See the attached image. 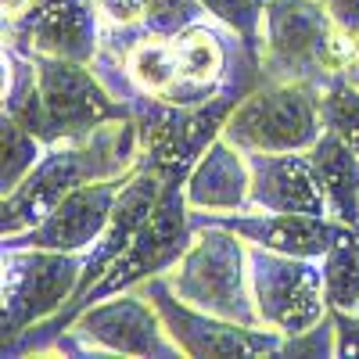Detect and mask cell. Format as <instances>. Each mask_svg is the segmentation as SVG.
Instances as JSON below:
<instances>
[{
  "label": "cell",
  "mask_w": 359,
  "mask_h": 359,
  "mask_svg": "<svg viewBox=\"0 0 359 359\" xmlns=\"http://www.w3.org/2000/svg\"><path fill=\"white\" fill-rule=\"evenodd\" d=\"M252 208L259 212H309L331 216L309 151H252Z\"/></svg>",
  "instance_id": "cell-13"
},
{
  "label": "cell",
  "mask_w": 359,
  "mask_h": 359,
  "mask_svg": "<svg viewBox=\"0 0 359 359\" xmlns=\"http://www.w3.org/2000/svg\"><path fill=\"white\" fill-rule=\"evenodd\" d=\"M309 158L320 180V191L327 198L331 219L359 226V155L338 133L323 130L320 140L309 147Z\"/></svg>",
  "instance_id": "cell-15"
},
{
  "label": "cell",
  "mask_w": 359,
  "mask_h": 359,
  "mask_svg": "<svg viewBox=\"0 0 359 359\" xmlns=\"http://www.w3.org/2000/svg\"><path fill=\"white\" fill-rule=\"evenodd\" d=\"M327 8H331L334 22L345 29V33L359 36V0H327Z\"/></svg>",
  "instance_id": "cell-24"
},
{
  "label": "cell",
  "mask_w": 359,
  "mask_h": 359,
  "mask_svg": "<svg viewBox=\"0 0 359 359\" xmlns=\"http://www.w3.org/2000/svg\"><path fill=\"white\" fill-rule=\"evenodd\" d=\"M101 11L97 0H33L22 18L4 22L8 47L22 54L69 57L90 65L101 50Z\"/></svg>",
  "instance_id": "cell-10"
},
{
  "label": "cell",
  "mask_w": 359,
  "mask_h": 359,
  "mask_svg": "<svg viewBox=\"0 0 359 359\" xmlns=\"http://www.w3.org/2000/svg\"><path fill=\"white\" fill-rule=\"evenodd\" d=\"M248 277L262 327L284 338L309 331L331 313L323 294L320 259H298L248 245Z\"/></svg>",
  "instance_id": "cell-6"
},
{
  "label": "cell",
  "mask_w": 359,
  "mask_h": 359,
  "mask_svg": "<svg viewBox=\"0 0 359 359\" xmlns=\"http://www.w3.org/2000/svg\"><path fill=\"white\" fill-rule=\"evenodd\" d=\"M191 226H226L255 248L298 259H323L338 233V219L331 216L259 212V208H248V212H194L191 208Z\"/></svg>",
  "instance_id": "cell-12"
},
{
  "label": "cell",
  "mask_w": 359,
  "mask_h": 359,
  "mask_svg": "<svg viewBox=\"0 0 359 359\" xmlns=\"http://www.w3.org/2000/svg\"><path fill=\"white\" fill-rule=\"evenodd\" d=\"M0 144H4V169H0V184H4V194H11L22 180L33 172V165L43 158L47 144L36 133H29L18 118H11V115H4Z\"/></svg>",
  "instance_id": "cell-18"
},
{
  "label": "cell",
  "mask_w": 359,
  "mask_h": 359,
  "mask_svg": "<svg viewBox=\"0 0 359 359\" xmlns=\"http://www.w3.org/2000/svg\"><path fill=\"white\" fill-rule=\"evenodd\" d=\"M83 252L54 248H4V345L25 334L33 323L57 316L79 287Z\"/></svg>",
  "instance_id": "cell-5"
},
{
  "label": "cell",
  "mask_w": 359,
  "mask_h": 359,
  "mask_svg": "<svg viewBox=\"0 0 359 359\" xmlns=\"http://www.w3.org/2000/svg\"><path fill=\"white\" fill-rule=\"evenodd\" d=\"M359 65V36L334 22L327 0H269L262 15L266 79L323 86Z\"/></svg>",
  "instance_id": "cell-2"
},
{
  "label": "cell",
  "mask_w": 359,
  "mask_h": 359,
  "mask_svg": "<svg viewBox=\"0 0 359 359\" xmlns=\"http://www.w3.org/2000/svg\"><path fill=\"white\" fill-rule=\"evenodd\" d=\"M208 11L201 8V0H147L144 8V29L158 36H176L184 33L187 25L201 22Z\"/></svg>",
  "instance_id": "cell-20"
},
{
  "label": "cell",
  "mask_w": 359,
  "mask_h": 359,
  "mask_svg": "<svg viewBox=\"0 0 359 359\" xmlns=\"http://www.w3.org/2000/svg\"><path fill=\"white\" fill-rule=\"evenodd\" d=\"M348 79H352V83H355V86H359V65H355V69H352V72H348Z\"/></svg>",
  "instance_id": "cell-25"
},
{
  "label": "cell",
  "mask_w": 359,
  "mask_h": 359,
  "mask_svg": "<svg viewBox=\"0 0 359 359\" xmlns=\"http://www.w3.org/2000/svg\"><path fill=\"white\" fill-rule=\"evenodd\" d=\"M338 331V355H359V309H331Z\"/></svg>",
  "instance_id": "cell-23"
},
{
  "label": "cell",
  "mask_w": 359,
  "mask_h": 359,
  "mask_svg": "<svg viewBox=\"0 0 359 359\" xmlns=\"http://www.w3.org/2000/svg\"><path fill=\"white\" fill-rule=\"evenodd\" d=\"M144 8H147V0H97L101 22L111 25V29L140 25V22H144Z\"/></svg>",
  "instance_id": "cell-22"
},
{
  "label": "cell",
  "mask_w": 359,
  "mask_h": 359,
  "mask_svg": "<svg viewBox=\"0 0 359 359\" xmlns=\"http://www.w3.org/2000/svg\"><path fill=\"white\" fill-rule=\"evenodd\" d=\"M72 327L86 341L90 355H184L169 338L158 306L140 287L86 306Z\"/></svg>",
  "instance_id": "cell-9"
},
{
  "label": "cell",
  "mask_w": 359,
  "mask_h": 359,
  "mask_svg": "<svg viewBox=\"0 0 359 359\" xmlns=\"http://www.w3.org/2000/svg\"><path fill=\"white\" fill-rule=\"evenodd\" d=\"M165 280L187 306L201 313L262 327L248 277V241L226 226H194L187 252L165 273Z\"/></svg>",
  "instance_id": "cell-3"
},
{
  "label": "cell",
  "mask_w": 359,
  "mask_h": 359,
  "mask_svg": "<svg viewBox=\"0 0 359 359\" xmlns=\"http://www.w3.org/2000/svg\"><path fill=\"white\" fill-rule=\"evenodd\" d=\"M320 94L316 83L294 79H266L237 104L223 126V140L252 151H309L323 133L320 118Z\"/></svg>",
  "instance_id": "cell-4"
},
{
  "label": "cell",
  "mask_w": 359,
  "mask_h": 359,
  "mask_svg": "<svg viewBox=\"0 0 359 359\" xmlns=\"http://www.w3.org/2000/svg\"><path fill=\"white\" fill-rule=\"evenodd\" d=\"M184 194L194 212H248L252 169L248 155L230 140L216 137L184 180Z\"/></svg>",
  "instance_id": "cell-14"
},
{
  "label": "cell",
  "mask_w": 359,
  "mask_h": 359,
  "mask_svg": "<svg viewBox=\"0 0 359 359\" xmlns=\"http://www.w3.org/2000/svg\"><path fill=\"white\" fill-rule=\"evenodd\" d=\"M36 57L40 76V97H43V118H47V144L83 137L108 118H130V108L108 94V86L97 79V72L69 62V57Z\"/></svg>",
  "instance_id": "cell-8"
},
{
  "label": "cell",
  "mask_w": 359,
  "mask_h": 359,
  "mask_svg": "<svg viewBox=\"0 0 359 359\" xmlns=\"http://www.w3.org/2000/svg\"><path fill=\"white\" fill-rule=\"evenodd\" d=\"M123 180H94L76 191H69L62 201L54 205V212L40 219L33 230L4 237V248H54V252H86L97 245L104 233L115 198L123 191Z\"/></svg>",
  "instance_id": "cell-11"
},
{
  "label": "cell",
  "mask_w": 359,
  "mask_h": 359,
  "mask_svg": "<svg viewBox=\"0 0 359 359\" xmlns=\"http://www.w3.org/2000/svg\"><path fill=\"white\" fill-rule=\"evenodd\" d=\"M320 118L323 130L338 133L352 151L359 155V86L348 79V72L331 76L320 94Z\"/></svg>",
  "instance_id": "cell-17"
},
{
  "label": "cell",
  "mask_w": 359,
  "mask_h": 359,
  "mask_svg": "<svg viewBox=\"0 0 359 359\" xmlns=\"http://www.w3.org/2000/svg\"><path fill=\"white\" fill-rule=\"evenodd\" d=\"M269 0H201V8L208 11V18L223 22L226 29H233L237 36H245L248 43L262 47V15H266Z\"/></svg>",
  "instance_id": "cell-19"
},
{
  "label": "cell",
  "mask_w": 359,
  "mask_h": 359,
  "mask_svg": "<svg viewBox=\"0 0 359 359\" xmlns=\"http://www.w3.org/2000/svg\"><path fill=\"white\" fill-rule=\"evenodd\" d=\"M140 158L144 144H140V126L133 118H108L83 137L47 144L33 172L11 194H4L0 233L15 237L33 230L40 219L54 212V205L69 191L94 184V180H123L140 165Z\"/></svg>",
  "instance_id": "cell-1"
},
{
  "label": "cell",
  "mask_w": 359,
  "mask_h": 359,
  "mask_svg": "<svg viewBox=\"0 0 359 359\" xmlns=\"http://www.w3.org/2000/svg\"><path fill=\"white\" fill-rule=\"evenodd\" d=\"M280 355H338V331H334L331 313H327L320 323H313L309 331L284 338Z\"/></svg>",
  "instance_id": "cell-21"
},
{
  "label": "cell",
  "mask_w": 359,
  "mask_h": 359,
  "mask_svg": "<svg viewBox=\"0 0 359 359\" xmlns=\"http://www.w3.org/2000/svg\"><path fill=\"white\" fill-rule=\"evenodd\" d=\"M137 287L158 306L169 338L180 345L184 355H280L284 334L269 331V327H245L187 306L169 287L165 273L147 277Z\"/></svg>",
  "instance_id": "cell-7"
},
{
  "label": "cell",
  "mask_w": 359,
  "mask_h": 359,
  "mask_svg": "<svg viewBox=\"0 0 359 359\" xmlns=\"http://www.w3.org/2000/svg\"><path fill=\"white\" fill-rule=\"evenodd\" d=\"M323 294L331 309H359V226L338 223L331 248L320 259Z\"/></svg>",
  "instance_id": "cell-16"
}]
</instances>
